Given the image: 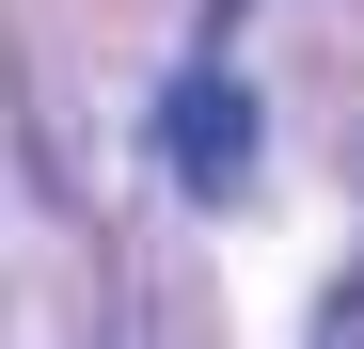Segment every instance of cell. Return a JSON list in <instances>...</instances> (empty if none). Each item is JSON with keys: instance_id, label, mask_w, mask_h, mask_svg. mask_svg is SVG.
<instances>
[{"instance_id": "1", "label": "cell", "mask_w": 364, "mask_h": 349, "mask_svg": "<svg viewBox=\"0 0 364 349\" xmlns=\"http://www.w3.org/2000/svg\"><path fill=\"white\" fill-rule=\"evenodd\" d=\"M254 143H269L254 80H222V64H174V80H159V159H174V191L237 207V191H254Z\"/></svg>"}]
</instances>
